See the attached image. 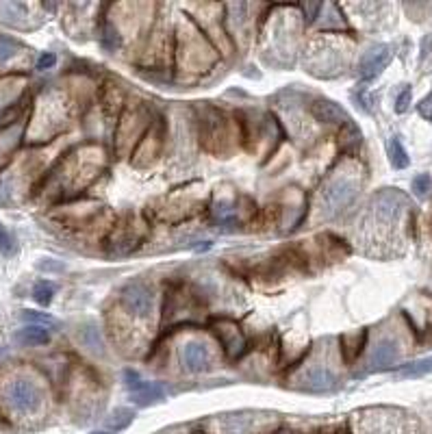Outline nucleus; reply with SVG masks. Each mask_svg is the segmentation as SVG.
<instances>
[{
  "mask_svg": "<svg viewBox=\"0 0 432 434\" xmlns=\"http://www.w3.org/2000/svg\"><path fill=\"white\" fill-rule=\"evenodd\" d=\"M181 360L185 365L187 371H194V373H200V371H206L209 365H211V354H209V348L204 343H198V341H189L183 345L181 350Z\"/></svg>",
  "mask_w": 432,
  "mask_h": 434,
  "instance_id": "nucleus-8",
  "label": "nucleus"
},
{
  "mask_svg": "<svg viewBox=\"0 0 432 434\" xmlns=\"http://www.w3.org/2000/svg\"><path fill=\"white\" fill-rule=\"evenodd\" d=\"M16 50H18V44L14 39L0 37V61H7L9 57H14Z\"/></svg>",
  "mask_w": 432,
  "mask_h": 434,
  "instance_id": "nucleus-21",
  "label": "nucleus"
},
{
  "mask_svg": "<svg viewBox=\"0 0 432 434\" xmlns=\"http://www.w3.org/2000/svg\"><path fill=\"white\" fill-rule=\"evenodd\" d=\"M428 373H432V356L408 363V365H402L400 371H398L400 378H421V375H428Z\"/></svg>",
  "mask_w": 432,
  "mask_h": 434,
  "instance_id": "nucleus-13",
  "label": "nucleus"
},
{
  "mask_svg": "<svg viewBox=\"0 0 432 434\" xmlns=\"http://www.w3.org/2000/svg\"><path fill=\"white\" fill-rule=\"evenodd\" d=\"M389 161H391V166H393L396 170H406V168H408L411 158H408V152H406V148L402 146L400 137H391V139H389Z\"/></svg>",
  "mask_w": 432,
  "mask_h": 434,
  "instance_id": "nucleus-12",
  "label": "nucleus"
},
{
  "mask_svg": "<svg viewBox=\"0 0 432 434\" xmlns=\"http://www.w3.org/2000/svg\"><path fill=\"white\" fill-rule=\"evenodd\" d=\"M7 402L18 413H35L41 404V393L31 380L18 378L7 387Z\"/></svg>",
  "mask_w": 432,
  "mask_h": 434,
  "instance_id": "nucleus-3",
  "label": "nucleus"
},
{
  "mask_svg": "<svg viewBox=\"0 0 432 434\" xmlns=\"http://www.w3.org/2000/svg\"><path fill=\"white\" fill-rule=\"evenodd\" d=\"M393 57V48L389 44H381V46H373L369 52H365V57L361 59V66H358V72H361V79L363 81H371L381 74L389 61Z\"/></svg>",
  "mask_w": 432,
  "mask_h": 434,
  "instance_id": "nucleus-5",
  "label": "nucleus"
},
{
  "mask_svg": "<svg viewBox=\"0 0 432 434\" xmlns=\"http://www.w3.org/2000/svg\"><path fill=\"white\" fill-rule=\"evenodd\" d=\"M215 335H218L220 343L224 345V350L231 358H239L246 352V339L233 321L222 319L215 323Z\"/></svg>",
  "mask_w": 432,
  "mask_h": 434,
  "instance_id": "nucleus-6",
  "label": "nucleus"
},
{
  "mask_svg": "<svg viewBox=\"0 0 432 434\" xmlns=\"http://www.w3.org/2000/svg\"><path fill=\"white\" fill-rule=\"evenodd\" d=\"M133 419H135V413L131 408H118L109 419H106V425H109L111 430H116V432H120V430L129 428L133 423Z\"/></svg>",
  "mask_w": 432,
  "mask_h": 434,
  "instance_id": "nucleus-17",
  "label": "nucleus"
},
{
  "mask_svg": "<svg viewBox=\"0 0 432 434\" xmlns=\"http://www.w3.org/2000/svg\"><path fill=\"white\" fill-rule=\"evenodd\" d=\"M398 358H400V345H398L396 339H383V341H378V345L373 348L371 358H369V371L387 369V367L396 365Z\"/></svg>",
  "mask_w": 432,
  "mask_h": 434,
  "instance_id": "nucleus-9",
  "label": "nucleus"
},
{
  "mask_svg": "<svg viewBox=\"0 0 432 434\" xmlns=\"http://www.w3.org/2000/svg\"><path fill=\"white\" fill-rule=\"evenodd\" d=\"M276 434H291V432H289V430H278Z\"/></svg>",
  "mask_w": 432,
  "mask_h": 434,
  "instance_id": "nucleus-28",
  "label": "nucleus"
},
{
  "mask_svg": "<svg viewBox=\"0 0 432 434\" xmlns=\"http://www.w3.org/2000/svg\"><path fill=\"white\" fill-rule=\"evenodd\" d=\"M335 434H350V432H348V428H339V430H337Z\"/></svg>",
  "mask_w": 432,
  "mask_h": 434,
  "instance_id": "nucleus-27",
  "label": "nucleus"
},
{
  "mask_svg": "<svg viewBox=\"0 0 432 434\" xmlns=\"http://www.w3.org/2000/svg\"><path fill=\"white\" fill-rule=\"evenodd\" d=\"M55 64H57L55 54H52V52H44L41 57L37 59V66H35V68H37V70H50Z\"/></svg>",
  "mask_w": 432,
  "mask_h": 434,
  "instance_id": "nucleus-26",
  "label": "nucleus"
},
{
  "mask_svg": "<svg viewBox=\"0 0 432 434\" xmlns=\"http://www.w3.org/2000/svg\"><path fill=\"white\" fill-rule=\"evenodd\" d=\"M55 291H57L55 283H50V281H39V283L33 287V298H35L37 304L48 306V304L52 302V296H55Z\"/></svg>",
  "mask_w": 432,
  "mask_h": 434,
  "instance_id": "nucleus-16",
  "label": "nucleus"
},
{
  "mask_svg": "<svg viewBox=\"0 0 432 434\" xmlns=\"http://www.w3.org/2000/svg\"><path fill=\"white\" fill-rule=\"evenodd\" d=\"M0 11H3L7 18H16V16H24L26 14V5H20V3H5V5H0Z\"/></svg>",
  "mask_w": 432,
  "mask_h": 434,
  "instance_id": "nucleus-24",
  "label": "nucleus"
},
{
  "mask_svg": "<svg viewBox=\"0 0 432 434\" xmlns=\"http://www.w3.org/2000/svg\"><path fill=\"white\" fill-rule=\"evenodd\" d=\"M16 341L22 345H46L50 341V333L41 326H24L16 333Z\"/></svg>",
  "mask_w": 432,
  "mask_h": 434,
  "instance_id": "nucleus-11",
  "label": "nucleus"
},
{
  "mask_svg": "<svg viewBox=\"0 0 432 434\" xmlns=\"http://www.w3.org/2000/svg\"><path fill=\"white\" fill-rule=\"evenodd\" d=\"M16 252V241L14 237L7 233V228L3 226V222H0V254L3 256H11Z\"/></svg>",
  "mask_w": 432,
  "mask_h": 434,
  "instance_id": "nucleus-20",
  "label": "nucleus"
},
{
  "mask_svg": "<svg viewBox=\"0 0 432 434\" xmlns=\"http://www.w3.org/2000/svg\"><path fill=\"white\" fill-rule=\"evenodd\" d=\"M411 98H413V91H411V87H406V89L398 96V100H396V113H404V111H408Z\"/></svg>",
  "mask_w": 432,
  "mask_h": 434,
  "instance_id": "nucleus-23",
  "label": "nucleus"
},
{
  "mask_svg": "<svg viewBox=\"0 0 432 434\" xmlns=\"http://www.w3.org/2000/svg\"><path fill=\"white\" fill-rule=\"evenodd\" d=\"M89 434H109V432H89Z\"/></svg>",
  "mask_w": 432,
  "mask_h": 434,
  "instance_id": "nucleus-29",
  "label": "nucleus"
},
{
  "mask_svg": "<svg viewBox=\"0 0 432 434\" xmlns=\"http://www.w3.org/2000/svg\"><path fill=\"white\" fill-rule=\"evenodd\" d=\"M20 319L26 321L29 326H41V328H55L57 319L48 315V313H39V311H22Z\"/></svg>",
  "mask_w": 432,
  "mask_h": 434,
  "instance_id": "nucleus-15",
  "label": "nucleus"
},
{
  "mask_svg": "<svg viewBox=\"0 0 432 434\" xmlns=\"http://www.w3.org/2000/svg\"><path fill=\"white\" fill-rule=\"evenodd\" d=\"M124 385L137 406H150L166 400V389L159 383H148L135 369H124Z\"/></svg>",
  "mask_w": 432,
  "mask_h": 434,
  "instance_id": "nucleus-2",
  "label": "nucleus"
},
{
  "mask_svg": "<svg viewBox=\"0 0 432 434\" xmlns=\"http://www.w3.org/2000/svg\"><path fill=\"white\" fill-rule=\"evenodd\" d=\"M358 193V185L354 178H335L331 181L321 191V215L323 217H333L339 211H343Z\"/></svg>",
  "mask_w": 432,
  "mask_h": 434,
  "instance_id": "nucleus-1",
  "label": "nucleus"
},
{
  "mask_svg": "<svg viewBox=\"0 0 432 434\" xmlns=\"http://www.w3.org/2000/svg\"><path fill=\"white\" fill-rule=\"evenodd\" d=\"M152 302H154L152 291L144 283H133L122 291V304L135 317H148L152 313Z\"/></svg>",
  "mask_w": 432,
  "mask_h": 434,
  "instance_id": "nucleus-4",
  "label": "nucleus"
},
{
  "mask_svg": "<svg viewBox=\"0 0 432 434\" xmlns=\"http://www.w3.org/2000/svg\"><path fill=\"white\" fill-rule=\"evenodd\" d=\"M22 108H24V100H18V102L9 104L5 108H0V131H3L5 126H9V124H14L20 118Z\"/></svg>",
  "mask_w": 432,
  "mask_h": 434,
  "instance_id": "nucleus-18",
  "label": "nucleus"
},
{
  "mask_svg": "<svg viewBox=\"0 0 432 434\" xmlns=\"http://www.w3.org/2000/svg\"><path fill=\"white\" fill-rule=\"evenodd\" d=\"M341 143H343V148L346 150H356L358 146H361V133H358V128L352 124V120L346 124V131L341 133Z\"/></svg>",
  "mask_w": 432,
  "mask_h": 434,
  "instance_id": "nucleus-19",
  "label": "nucleus"
},
{
  "mask_svg": "<svg viewBox=\"0 0 432 434\" xmlns=\"http://www.w3.org/2000/svg\"><path fill=\"white\" fill-rule=\"evenodd\" d=\"M417 111H419V116H421L423 120L432 122V91L417 104Z\"/></svg>",
  "mask_w": 432,
  "mask_h": 434,
  "instance_id": "nucleus-25",
  "label": "nucleus"
},
{
  "mask_svg": "<svg viewBox=\"0 0 432 434\" xmlns=\"http://www.w3.org/2000/svg\"><path fill=\"white\" fill-rule=\"evenodd\" d=\"M308 111L317 122H323V124H348L350 122L343 108L328 98H315L308 106Z\"/></svg>",
  "mask_w": 432,
  "mask_h": 434,
  "instance_id": "nucleus-7",
  "label": "nucleus"
},
{
  "mask_svg": "<svg viewBox=\"0 0 432 434\" xmlns=\"http://www.w3.org/2000/svg\"><path fill=\"white\" fill-rule=\"evenodd\" d=\"M215 222L220 224L222 231H233L235 224H237V215H235V208L226 202H220L218 206H215Z\"/></svg>",
  "mask_w": 432,
  "mask_h": 434,
  "instance_id": "nucleus-14",
  "label": "nucleus"
},
{
  "mask_svg": "<svg viewBox=\"0 0 432 434\" xmlns=\"http://www.w3.org/2000/svg\"><path fill=\"white\" fill-rule=\"evenodd\" d=\"M430 187H432V178H430L428 174H421V176H417V178L413 181V191H415L419 198H423V196L430 191Z\"/></svg>",
  "mask_w": 432,
  "mask_h": 434,
  "instance_id": "nucleus-22",
  "label": "nucleus"
},
{
  "mask_svg": "<svg viewBox=\"0 0 432 434\" xmlns=\"http://www.w3.org/2000/svg\"><path fill=\"white\" fill-rule=\"evenodd\" d=\"M300 383H302V389L306 391H331L337 383V378L328 367L321 365V367H311L300 378Z\"/></svg>",
  "mask_w": 432,
  "mask_h": 434,
  "instance_id": "nucleus-10",
  "label": "nucleus"
}]
</instances>
